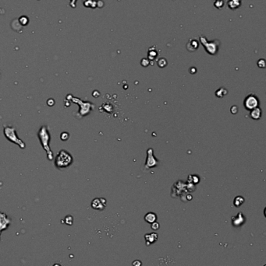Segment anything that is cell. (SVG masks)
<instances>
[{"instance_id": "1", "label": "cell", "mask_w": 266, "mask_h": 266, "mask_svg": "<svg viewBox=\"0 0 266 266\" xmlns=\"http://www.w3.org/2000/svg\"><path fill=\"white\" fill-rule=\"evenodd\" d=\"M38 137L43 150L46 153L48 159L49 160H53L54 159V154H53V150H51L49 146V143L51 141V135H50L49 130L47 125L41 126V128H39L38 131Z\"/></svg>"}, {"instance_id": "2", "label": "cell", "mask_w": 266, "mask_h": 266, "mask_svg": "<svg viewBox=\"0 0 266 266\" xmlns=\"http://www.w3.org/2000/svg\"><path fill=\"white\" fill-rule=\"evenodd\" d=\"M73 162V156L66 150H61L55 158V166L59 170L66 169L72 164Z\"/></svg>"}, {"instance_id": "3", "label": "cell", "mask_w": 266, "mask_h": 266, "mask_svg": "<svg viewBox=\"0 0 266 266\" xmlns=\"http://www.w3.org/2000/svg\"><path fill=\"white\" fill-rule=\"evenodd\" d=\"M3 133L4 135H5L6 138L7 139V140H9L11 143H14V144L17 145L20 149L23 150L26 148V144H25L24 142L20 139L17 135V130L16 128L11 125H3Z\"/></svg>"}, {"instance_id": "4", "label": "cell", "mask_w": 266, "mask_h": 266, "mask_svg": "<svg viewBox=\"0 0 266 266\" xmlns=\"http://www.w3.org/2000/svg\"><path fill=\"white\" fill-rule=\"evenodd\" d=\"M66 98L69 99V100L70 99V100L73 102V103H77V104L80 106L79 111H78V114H77V115H81V117H84V116H86V115H89L91 111L94 107V104H92V103H90V102L82 101L81 99L74 97V96L71 95V94L67 95V97H66Z\"/></svg>"}, {"instance_id": "5", "label": "cell", "mask_w": 266, "mask_h": 266, "mask_svg": "<svg viewBox=\"0 0 266 266\" xmlns=\"http://www.w3.org/2000/svg\"><path fill=\"white\" fill-rule=\"evenodd\" d=\"M243 103H244V107H246V109L253 110L258 107L259 101H258V99L256 96L254 95V94H251L246 97Z\"/></svg>"}, {"instance_id": "6", "label": "cell", "mask_w": 266, "mask_h": 266, "mask_svg": "<svg viewBox=\"0 0 266 266\" xmlns=\"http://www.w3.org/2000/svg\"><path fill=\"white\" fill-rule=\"evenodd\" d=\"M11 223V220L4 212H0V235L3 230H6Z\"/></svg>"}, {"instance_id": "7", "label": "cell", "mask_w": 266, "mask_h": 266, "mask_svg": "<svg viewBox=\"0 0 266 266\" xmlns=\"http://www.w3.org/2000/svg\"><path fill=\"white\" fill-rule=\"evenodd\" d=\"M106 206V200L103 198H97L92 200L91 207L92 209L96 210H103Z\"/></svg>"}, {"instance_id": "8", "label": "cell", "mask_w": 266, "mask_h": 266, "mask_svg": "<svg viewBox=\"0 0 266 266\" xmlns=\"http://www.w3.org/2000/svg\"><path fill=\"white\" fill-rule=\"evenodd\" d=\"M153 150L151 149H149L148 150V159H147L146 165H145V168H148L149 169L150 167H155L156 165L158 164V160H156L154 159V156H153Z\"/></svg>"}, {"instance_id": "9", "label": "cell", "mask_w": 266, "mask_h": 266, "mask_svg": "<svg viewBox=\"0 0 266 266\" xmlns=\"http://www.w3.org/2000/svg\"><path fill=\"white\" fill-rule=\"evenodd\" d=\"M245 220H246V219H245V216L243 215L242 212H239V213L237 214V216L232 217V223H233V227H240L241 225H243V224L245 223Z\"/></svg>"}, {"instance_id": "10", "label": "cell", "mask_w": 266, "mask_h": 266, "mask_svg": "<svg viewBox=\"0 0 266 266\" xmlns=\"http://www.w3.org/2000/svg\"><path fill=\"white\" fill-rule=\"evenodd\" d=\"M145 240H146V242H147L146 244L150 245L151 244L154 243L156 240H158V234H157V233H148V234L145 235Z\"/></svg>"}, {"instance_id": "11", "label": "cell", "mask_w": 266, "mask_h": 266, "mask_svg": "<svg viewBox=\"0 0 266 266\" xmlns=\"http://www.w3.org/2000/svg\"><path fill=\"white\" fill-rule=\"evenodd\" d=\"M251 115V118L252 119H255V120H258L261 116V110L259 107H256V108L253 109L250 114Z\"/></svg>"}, {"instance_id": "12", "label": "cell", "mask_w": 266, "mask_h": 266, "mask_svg": "<svg viewBox=\"0 0 266 266\" xmlns=\"http://www.w3.org/2000/svg\"><path fill=\"white\" fill-rule=\"evenodd\" d=\"M157 220V216L154 212H148L145 216V220L148 224H153Z\"/></svg>"}, {"instance_id": "13", "label": "cell", "mask_w": 266, "mask_h": 266, "mask_svg": "<svg viewBox=\"0 0 266 266\" xmlns=\"http://www.w3.org/2000/svg\"><path fill=\"white\" fill-rule=\"evenodd\" d=\"M243 202H244V199L241 196H237L234 199V205L237 207H240Z\"/></svg>"}, {"instance_id": "14", "label": "cell", "mask_w": 266, "mask_h": 266, "mask_svg": "<svg viewBox=\"0 0 266 266\" xmlns=\"http://www.w3.org/2000/svg\"><path fill=\"white\" fill-rule=\"evenodd\" d=\"M69 138H70V134L67 132V131H63V132L61 133L60 139L62 141H67Z\"/></svg>"}, {"instance_id": "15", "label": "cell", "mask_w": 266, "mask_h": 266, "mask_svg": "<svg viewBox=\"0 0 266 266\" xmlns=\"http://www.w3.org/2000/svg\"><path fill=\"white\" fill-rule=\"evenodd\" d=\"M64 222L65 224H67V225L71 226L73 224V223H74V218H73L72 216H66V218H65Z\"/></svg>"}, {"instance_id": "16", "label": "cell", "mask_w": 266, "mask_h": 266, "mask_svg": "<svg viewBox=\"0 0 266 266\" xmlns=\"http://www.w3.org/2000/svg\"><path fill=\"white\" fill-rule=\"evenodd\" d=\"M226 91V89L224 88H220L219 90H218V91H217L216 93H215V94L217 95V97H223L224 95H225V94H223V91Z\"/></svg>"}, {"instance_id": "17", "label": "cell", "mask_w": 266, "mask_h": 266, "mask_svg": "<svg viewBox=\"0 0 266 266\" xmlns=\"http://www.w3.org/2000/svg\"><path fill=\"white\" fill-rule=\"evenodd\" d=\"M151 229H152L153 230H158V229H159V227H160V225H159V224H158V223H157V222H154V223H153V224H151Z\"/></svg>"}, {"instance_id": "18", "label": "cell", "mask_w": 266, "mask_h": 266, "mask_svg": "<svg viewBox=\"0 0 266 266\" xmlns=\"http://www.w3.org/2000/svg\"><path fill=\"white\" fill-rule=\"evenodd\" d=\"M47 104H48L49 107H52V106H53L55 104V100L53 98H50L48 100H47Z\"/></svg>"}, {"instance_id": "19", "label": "cell", "mask_w": 266, "mask_h": 266, "mask_svg": "<svg viewBox=\"0 0 266 266\" xmlns=\"http://www.w3.org/2000/svg\"><path fill=\"white\" fill-rule=\"evenodd\" d=\"M132 265L133 266H141L142 263H141V261H139V260H135V261H133V263H132Z\"/></svg>"}, {"instance_id": "20", "label": "cell", "mask_w": 266, "mask_h": 266, "mask_svg": "<svg viewBox=\"0 0 266 266\" xmlns=\"http://www.w3.org/2000/svg\"><path fill=\"white\" fill-rule=\"evenodd\" d=\"M53 266H61V264H53Z\"/></svg>"}]
</instances>
